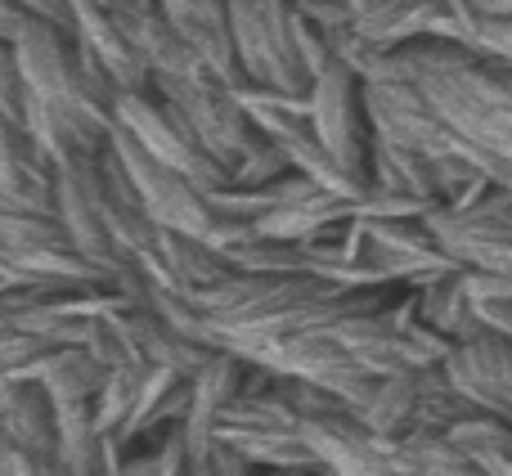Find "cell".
<instances>
[{"label":"cell","instance_id":"cell-1","mask_svg":"<svg viewBox=\"0 0 512 476\" xmlns=\"http://www.w3.org/2000/svg\"><path fill=\"white\" fill-rule=\"evenodd\" d=\"M23 81V126L50 158L104 153L113 135V95L86 72L77 36L50 18H32L14 36Z\"/></svg>","mask_w":512,"mask_h":476},{"label":"cell","instance_id":"cell-2","mask_svg":"<svg viewBox=\"0 0 512 476\" xmlns=\"http://www.w3.org/2000/svg\"><path fill=\"white\" fill-rule=\"evenodd\" d=\"M239 77L283 95H306L333 63L324 32L292 0H225Z\"/></svg>","mask_w":512,"mask_h":476},{"label":"cell","instance_id":"cell-3","mask_svg":"<svg viewBox=\"0 0 512 476\" xmlns=\"http://www.w3.org/2000/svg\"><path fill=\"white\" fill-rule=\"evenodd\" d=\"M149 90H158L167 104L180 108V117L198 131V140L225 162V171L239 167L256 144H265V135L256 131V122L239 99V81H225L207 59H194L171 72H153Z\"/></svg>","mask_w":512,"mask_h":476},{"label":"cell","instance_id":"cell-4","mask_svg":"<svg viewBox=\"0 0 512 476\" xmlns=\"http://www.w3.org/2000/svg\"><path fill=\"white\" fill-rule=\"evenodd\" d=\"M108 144H113V153L122 158L126 176H131L135 194H140V203H144V212H149L162 230L207 238L212 247L230 243V238H239L243 230H248V221H225V216L212 207V194H207L203 185H194L189 176L162 167L153 153H144L140 144L122 131V126H113Z\"/></svg>","mask_w":512,"mask_h":476},{"label":"cell","instance_id":"cell-5","mask_svg":"<svg viewBox=\"0 0 512 476\" xmlns=\"http://www.w3.org/2000/svg\"><path fill=\"white\" fill-rule=\"evenodd\" d=\"M113 126H122L144 153L162 162V167L189 176L194 185H203L207 194L221 185H230V171L225 162L198 140V131L180 117L176 104L158 95V90H122L113 99Z\"/></svg>","mask_w":512,"mask_h":476},{"label":"cell","instance_id":"cell-6","mask_svg":"<svg viewBox=\"0 0 512 476\" xmlns=\"http://www.w3.org/2000/svg\"><path fill=\"white\" fill-rule=\"evenodd\" d=\"M248 360L265 364V369H274V373H292V378H306V382H315V387L333 391V396H342L355 414L369 405L373 387H378V378H373V373L364 369V364L355 360L328 328L274 337V342L256 346Z\"/></svg>","mask_w":512,"mask_h":476},{"label":"cell","instance_id":"cell-7","mask_svg":"<svg viewBox=\"0 0 512 476\" xmlns=\"http://www.w3.org/2000/svg\"><path fill=\"white\" fill-rule=\"evenodd\" d=\"M310 104V126L315 140L333 153L342 167L369 176V144H373V122L364 108V77L351 63L333 59L306 90Z\"/></svg>","mask_w":512,"mask_h":476},{"label":"cell","instance_id":"cell-8","mask_svg":"<svg viewBox=\"0 0 512 476\" xmlns=\"http://www.w3.org/2000/svg\"><path fill=\"white\" fill-rule=\"evenodd\" d=\"M54 216L68 230L72 247L86 252L90 261L108 265L113 274H122L126 256L117 252L113 234L104 221V180H99V153H63L54 158Z\"/></svg>","mask_w":512,"mask_h":476},{"label":"cell","instance_id":"cell-9","mask_svg":"<svg viewBox=\"0 0 512 476\" xmlns=\"http://www.w3.org/2000/svg\"><path fill=\"white\" fill-rule=\"evenodd\" d=\"M427 225L463 270H512V189L499 185L495 194L463 212L436 203L427 212Z\"/></svg>","mask_w":512,"mask_h":476},{"label":"cell","instance_id":"cell-10","mask_svg":"<svg viewBox=\"0 0 512 476\" xmlns=\"http://www.w3.org/2000/svg\"><path fill=\"white\" fill-rule=\"evenodd\" d=\"M301 441L328 476H391V441L373 432L355 409L301 418Z\"/></svg>","mask_w":512,"mask_h":476},{"label":"cell","instance_id":"cell-11","mask_svg":"<svg viewBox=\"0 0 512 476\" xmlns=\"http://www.w3.org/2000/svg\"><path fill=\"white\" fill-rule=\"evenodd\" d=\"M445 373L477 409L512 423V337H499L490 328L468 337L445 355Z\"/></svg>","mask_w":512,"mask_h":476},{"label":"cell","instance_id":"cell-12","mask_svg":"<svg viewBox=\"0 0 512 476\" xmlns=\"http://www.w3.org/2000/svg\"><path fill=\"white\" fill-rule=\"evenodd\" d=\"M0 207L54 212V158L23 122H0Z\"/></svg>","mask_w":512,"mask_h":476},{"label":"cell","instance_id":"cell-13","mask_svg":"<svg viewBox=\"0 0 512 476\" xmlns=\"http://www.w3.org/2000/svg\"><path fill=\"white\" fill-rule=\"evenodd\" d=\"M189 396H194L189 373L171 369V364H149V373H144V382H140V396H135L131 418H126L122 432H117V441L126 445V454L149 450V445L162 441L171 427L185 423Z\"/></svg>","mask_w":512,"mask_h":476},{"label":"cell","instance_id":"cell-14","mask_svg":"<svg viewBox=\"0 0 512 476\" xmlns=\"http://www.w3.org/2000/svg\"><path fill=\"white\" fill-rule=\"evenodd\" d=\"M0 423H5V432L14 441H23L27 450L50 459L54 472H59V459H54V445H59V405H54V396L41 382L18 369H0Z\"/></svg>","mask_w":512,"mask_h":476},{"label":"cell","instance_id":"cell-15","mask_svg":"<svg viewBox=\"0 0 512 476\" xmlns=\"http://www.w3.org/2000/svg\"><path fill=\"white\" fill-rule=\"evenodd\" d=\"M355 221V203L342 194H328V189L310 185L297 198L270 207L265 216H256L252 230L265 238H279V243H310V238H333Z\"/></svg>","mask_w":512,"mask_h":476},{"label":"cell","instance_id":"cell-16","mask_svg":"<svg viewBox=\"0 0 512 476\" xmlns=\"http://www.w3.org/2000/svg\"><path fill=\"white\" fill-rule=\"evenodd\" d=\"M144 279L162 283V288H176V292H198L207 283L225 279L234 270L230 261L221 256V247H212L207 238L194 234H180V230H162L153 256L140 265Z\"/></svg>","mask_w":512,"mask_h":476},{"label":"cell","instance_id":"cell-17","mask_svg":"<svg viewBox=\"0 0 512 476\" xmlns=\"http://www.w3.org/2000/svg\"><path fill=\"white\" fill-rule=\"evenodd\" d=\"M248 369H252V360H243V355H234V351H221L216 346L212 355H207V364L194 373V396H189V414H185V441L189 445H198V441H207V436L216 432V423H221V414L239 400V391L248 387Z\"/></svg>","mask_w":512,"mask_h":476},{"label":"cell","instance_id":"cell-18","mask_svg":"<svg viewBox=\"0 0 512 476\" xmlns=\"http://www.w3.org/2000/svg\"><path fill=\"white\" fill-rule=\"evenodd\" d=\"M18 373H27V378L41 382V387L54 396V405H68V400H95L99 387L108 382V364L81 342L45 346V351L36 355V360H27Z\"/></svg>","mask_w":512,"mask_h":476},{"label":"cell","instance_id":"cell-19","mask_svg":"<svg viewBox=\"0 0 512 476\" xmlns=\"http://www.w3.org/2000/svg\"><path fill=\"white\" fill-rule=\"evenodd\" d=\"M450 14V0H369L355 18L360 36L378 50H396L418 36H436L441 18Z\"/></svg>","mask_w":512,"mask_h":476},{"label":"cell","instance_id":"cell-20","mask_svg":"<svg viewBox=\"0 0 512 476\" xmlns=\"http://www.w3.org/2000/svg\"><path fill=\"white\" fill-rule=\"evenodd\" d=\"M189 41L198 45L207 63L221 72L225 81H243L239 77V59H234V41H230V18H225V0H153Z\"/></svg>","mask_w":512,"mask_h":476},{"label":"cell","instance_id":"cell-21","mask_svg":"<svg viewBox=\"0 0 512 476\" xmlns=\"http://www.w3.org/2000/svg\"><path fill=\"white\" fill-rule=\"evenodd\" d=\"M418 292V319H423L432 333L450 337L454 346L468 342V337L486 333V324H481V310H477V297L468 292V279H463V270H450L441 274V279L423 283Z\"/></svg>","mask_w":512,"mask_h":476},{"label":"cell","instance_id":"cell-22","mask_svg":"<svg viewBox=\"0 0 512 476\" xmlns=\"http://www.w3.org/2000/svg\"><path fill=\"white\" fill-rule=\"evenodd\" d=\"M369 180L378 189H391V194L423 198V203H441L432 158L418 153V149H409V144L387 140V135H373V144H369Z\"/></svg>","mask_w":512,"mask_h":476},{"label":"cell","instance_id":"cell-23","mask_svg":"<svg viewBox=\"0 0 512 476\" xmlns=\"http://www.w3.org/2000/svg\"><path fill=\"white\" fill-rule=\"evenodd\" d=\"M477 463L468 459L450 432H405L391 441V476H472Z\"/></svg>","mask_w":512,"mask_h":476},{"label":"cell","instance_id":"cell-24","mask_svg":"<svg viewBox=\"0 0 512 476\" xmlns=\"http://www.w3.org/2000/svg\"><path fill=\"white\" fill-rule=\"evenodd\" d=\"M59 476H108L104 459V432L95 423V405L90 400H68L59 405Z\"/></svg>","mask_w":512,"mask_h":476},{"label":"cell","instance_id":"cell-25","mask_svg":"<svg viewBox=\"0 0 512 476\" xmlns=\"http://www.w3.org/2000/svg\"><path fill=\"white\" fill-rule=\"evenodd\" d=\"M144 373H149V364H117V369H108V382L99 387V396L90 400V405H95V423L104 436H117L122 423L131 418Z\"/></svg>","mask_w":512,"mask_h":476},{"label":"cell","instance_id":"cell-26","mask_svg":"<svg viewBox=\"0 0 512 476\" xmlns=\"http://www.w3.org/2000/svg\"><path fill=\"white\" fill-rule=\"evenodd\" d=\"M252 472H261V468L252 459H243L221 432L189 445V476H252Z\"/></svg>","mask_w":512,"mask_h":476},{"label":"cell","instance_id":"cell-27","mask_svg":"<svg viewBox=\"0 0 512 476\" xmlns=\"http://www.w3.org/2000/svg\"><path fill=\"white\" fill-rule=\"evenodd\" d=\"M283 171H292V162H288V153H283V144L265 140V144H256V149L239 162V167H230V185L256 189V185H270V180H279Z\"/></svg>","mask_w":512,"mask_h":476},{"label":"cell","instance_id":"cell-28","mask_svg":"<svg viewBox=\"0 0 512 476\" xmlns=\"http://www.w3.org/2000/svg\"><path fill=\"white\" fill-rule=\"evenodd\" d=\"M0 476H59V472H54L50 459H41L36 450H27L23 441H14L0 427Z\"/></svg>","mask_w":512,"mask_h":476},{"label":"cell","instance_id":"cell-29","mask_svg":"<svg viewBox=\"0 0 512 476\" xmlns=\"http://www.w3.org/2000/svg\"><path fill=\"white\" fill-rule=\"evenodd\" d=\"M45 346H50V342H41V337L27 333V328L0 324V369H23V364L36 360Z\"/></svg>","mask_w":512,"mask_h":476},{"label":"cell","instance_id":"cell-30","mask_svg":"<svg viewBox=\"0 0 512 476\" xmlns=\"http://www.w3.org/2000/svg\"><path fill=\"white\" fill-rule=\"evenodd\" d=\"M14 5H23L32 18H50V23H59V27H68V32H72L68 0H14Z\"/></svg>","mask_w":512,"mask_h":476},{"label":"cell","instance_id":"cell-31","mask_svg":"<svg viewBox=\"0 0 512 476\" xmlns=\"http://www.w3.org/2000/svg\"><path fill=\"white\" fill-rule=\"evenodd\" d=\"M32 23V14H27L23 5H14V0H0V41H14L23 27Z\"/></svg>","mask_w":512,"mask_h":476},{"label":"cell","instance_id":"cell-32","mask_svg":"<svg viewBox=\"0 0 512 476\" xmlns=\"http://www.w3.org/2000/svg\"><path fill=\"white\" fill-rule=\"evenodd\" d=\"M351 5H355V9H364V5H369V0H351Z\"/></svg>","mask_w":512,"mask_h":476},{"label":"cell","instance_id":"cell-33","mask_svg":"<svg viewBox=\"0 0 512 476\" xmlns=\"http://www.w3.org/2000/svg\"><path fill=\"white\" fill-rule=\"evenodd\" d=\"M0 122H5V117H0Z\"/></svg>","mask_w":512,"mask_h":476},{"label":"cell","instance_id":"cell-34","mask_svg":"<svg viewBox=\"0 0 512 476\" xmlns=\"http://www.w3.org/2000/svg\"><path fill=\"white\" fill-rule=\"evenodd\" d=\"M0 427H5V423H0Z\"/></svg>","mask_w":512,"mask_h":476}]
</instances>
